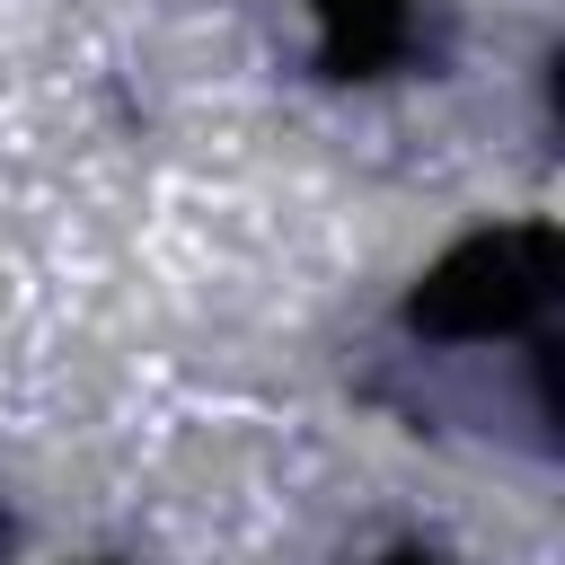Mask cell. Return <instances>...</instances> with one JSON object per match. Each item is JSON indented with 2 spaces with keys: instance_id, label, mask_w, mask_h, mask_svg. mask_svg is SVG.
<instances>
[{
  "instance_id": "obj_1",
  "label": "cell",
  "mask_w": 565,
  "mask_h": 565,
  "mask_svg": "<svg viewBox=\"0 0 565 565\" xmlns=\"http://www.w3.org/2000/svg\"><path fill=\"white\" fill-rule=\"evenodd\" d=\"M547 291H556V230L512 221V230H477L441 265H424V282L406 291V327L433 344H486V335L530 327L547 309Z\"/></svg>"
},
{
  "instance_id": "obj_2",
  "label": "cell",
  "mask_w": 565,
  "mask_h": 565,
  "mask_svg": "<svg viewBox=\"0 0 565 565\" xmlns=\"http://www.w3.org/2000/svg\"><path fill=\"white\" fill-rule=\"evenodd\" d=\"M309 9H318V71L327 79H380L415 44L406 0H309Z\"/></svg>"
},
{
  "instance_id": "obj_3",
  "label": "cell",
  "mask_w": 565,
  "mask_h": 565,
  "mask_svg": "<svg viewBox=\"0 0 565 565\" xmlns=\"http://www.w3.org/2000/svg\"><path fill=\"white\" fill-rule=\"evenodd\" d=\"M380 565H441V556H424V547H397V556H380Z\"/></svg>"
}]
</instances>
